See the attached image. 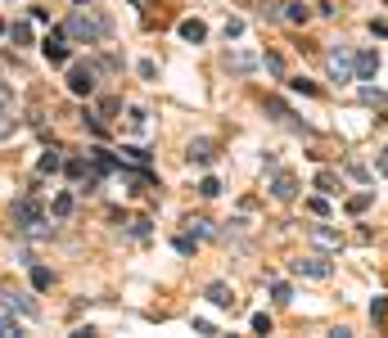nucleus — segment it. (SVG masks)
<instances>
[{
	"mask_svg": "<svg viewBox=\"0 0 388 338\" xmlns=\"http://www.w3.org/2000/svg\"><path fill=\"white\" fill-rule=\"evenodd\" d=\"M307 235H312V244L325 248V252H338V248H343V235H338L334 226H312Z\"/></svg>",
	"mask_w": 388,
	"mask_h": 338,
	"instance_id": "obj_9",
	"label": "nucleus"
},
{
	"mask_svg": "<svg viewBox=\"0 0 388 338\" xmlns=\"http://www.w3.org/2000/svg\"><path fill=\"white\" fill-rule=\"evenodd\" d=\"M41 54L50 59V64H68V32H50L41 41Z\"/></svg>",
	"mask_w": 388,
	"mask_h": 338,
	"instance_id": "obj_7",
	"label": "nucleus"
},
{
	"mask_svg": "<svg viewBox=\"0 0 388 338\" xmlns=\"http://www.w3.org/2000/svg\"><path fill=\"white\" fill-rule=\"evenodd\" d=\"M361 100H366V104H388V95L375 91V86H361Z\"/></svg>",
	"mask_w": 388,
	"mask_h": 338,
	"instance_id": "obj_30",
	"label": "nucleus"
},
{
	"mask_svg": "<svg viewBox=\"0 0 388 338\" xmlns=\"http://www.w3.org/2000/svg\"><path fill=\"white\" fill-rule=\"evenodd\" d=\"M271 199L275 203H294L298 199V176L294 172H275L271 176Z\"/></svg>",
	"mask_w": 388,
	"mask_h": 338,
	"instance_id": "obj_6",
	"label": "nucleus"
},
{
	"mask_svg": "<svg viewBox=\"0 0 388 338\" xmlns=\"http://www.w3.org/2000/svg\"><path fill=\"white\" fill-rule=\"evenodd\" d=\"M127 122H131V131H144V108H131Z\"/></svg>",
	"mask_w": 388,
	"mask_h": 338,
	"instance_id": "obj_32",
	"label": "nucleus"
},
{
	"mask_svg": "<svg viewBox=\"0 0 388 338\" xmlns=\"http://www.w3.org/2000/svg\"><path fill=\"white\" fill-rule=\"evenodd\" d=\"M294 271H298V275H307V280H330V275H334V267L321 257V252H307V257H298V262H294Z\"/></svg>",
	"mask_w": 388,
	"mask_h": 338,
	"instance_id": "obj_4",
	"label": "nucleus"
},
{
	"mask_svg": "<svg viewBox=\"0 0 388 338\" xmlns=\"http://www.w3.org/2000/svg\"><path fill=\"white\" fill-rule=\"evenodd\" d=\"M325 68H330V77H334V81H357V64H353V50H343V45L325 54Z\"/></svg>",
	"mask_w": 388,
	"mask_h": 338,
	"instance_id": "obj_3",
	"label": "nucleus"
},
{
	"mask_svg": "<svg viewBox=\"0 0 388 338\" xmlns=\"http://www.w3.org/2000/svg\"><path fill=\"white\" fill-rule=\"evenodd\" d=\"M68 91L72 95H91L95 91V68L91 64H72L68 68Z\"/></svg>",
	"mask_w": 388,
	"mask_h": 338,
	"instance_id": "obj_5",
	"label": "nucleus"
},
{
	"mask_svg": "<svg viewBox=\"0 0 388 338\" xmlns=\"http://www.w3.org/2000/svg\"><path fill=\"white\" fill-rule=\"evenodd\" d=\"M176 252H186V257H190V252H194V239H190V235H181V239H176Z\"/></svg>",
	"mask_w": 388,
	"mask_h": 338,
	"instance_id": "obj_33",
	"label": "nucleus"
},
{
	"mask_svg": "<svg viewBox=\"0 0 388 338\" xmlns=\"http://www.w3.org/2000/svg\"><path fill=\"white\" fill-rule=\"evenodd\" d=\"M370 199H375V190H361V194H353V199H348V212H353V216H361V212L370 208Z\"/></svg>",
	"mask_w": 388,
	"mask_h": 338,
	"instance_id": "obj_18",
	"label": "nucleus"
},
{
	"mask_svg": "<svg viewBox=\"0 0 388 338\" xmlns=\"http://www.w3.org/2000/svg\"><path fill=\"white\" fill-rule=\"evenodd\" d=\"M370 320H375V325L388 320V298H375V303H370Z\"/></svg>",
	"mask_w": 388,
	"mask_h": 338,
	"instance_id": "obj_23",
	"label": "nucleus"
},
{
	"mask_svg": "<svg viewBox=\"0 0 388 338\" xmlns=\"http://www.w3.org/2000/svg\"><path fill=\"white\" fill-rule=\"evenodd\" d=\"M258 14H262V23H280L285 18V0H262Z\"/></svg>",
	"mask_w": 388,
	"mask_h": 338,
	"instance_id": "obj_14",
	"label": "nucleus"
},
{
	"mask_svg": "<svg viewBox=\"0 0 388 338\" xmlns=\"http://www.w3.org/2000/svg\"><path fill=\"white\" fill-rule=\"evenodd\" d=\"M55 284V275L45 271V267H32V289H50Z\"/></svg>",
	"mask_w": 388,
	"mask_h": 338,
	"instance_id": "obj_21",
	"label": "nucleus"
},
{
	"mask_svg": "<svg viewBox=\"0 0 388 338\" xmlns=\"http://www.w3.org/2000/svg\"><path fill=\"white\" fill-rule=\"evenodd\" d=\"M271 293H275V303H294V289H289L285 280H275V284H271Z\"/></svg>",
	"mask_w": 388,
	"mask_h": 338,
	"instance_id": "obj_27",
	"label": "nucleus"
},
{
	"mask_svg": "<svg viewBox=\"0 0 388 338\" xmlns=\"http://www.w3.org/2000/svg\"><path fill=\"white\" fill-rule=\"evenodd\" d=\"M203 298H208L212 307H222V311H235V289H230L226 280H212L208 289H203Z\"/></svg>",
	"mask_w": 388,
	"mask_h": 338,
	"instance_id": "obj_8",
	"label": "nucleus"
},
{
	"mask_svg": "<svg viewBox=\"0 0 388 338\" xmlns=\"http://www.w3.org/2000/svg\"><path fill=\"white\" fill-rule=\"evenodd\" d=\"M222 64H226V72H253V68L262 64V59H253V54H239V50H230V54L222 59Z\"/></svg>",
	"mask_w": 388,
	"mask_h": 338,
	"instance_id": "obj_12",
	"label": "nucleus"
},
{
	"mask_svg": "<svg viewBox=\"0 0 388 338\" xmlns=\"http://www.w3.org/2000/svg\"><path fill=\"white\" fill-rule=\"evenodd\" d=\"M50 212H55V216H59V221H64V216H68V212H72V194H59V199H55V203H50Z\"/></svg>",
	"mask_w": 388,
	"mask_h": 338,
	"instance_id": "obj_24",
	"label": "nucleus"
},
{
	"mask_svg": "<svg viewBox=\"0 0 388 338\" xmlns=\"http://www.w3.org/2000/svg\"><path fill=\"white\" fill-rule=\"evenodd\" d=\"M186 158L194 163V167H212V158H217V144L212 140H190V149H186Z\"/></svg>",
	"mask_w": 388,
	"mask_h": 338,
	"instance_id": "obj_10",
	"label": "nucleus"
},
{
	"mask_svg": "<svg viewBox=\"0 0 388 338\" xmlns=\"http://www.w3.org/2000/svg\"><path fill=\"white\" fill-rule=\"evenodd\" d=\"M262 68H266V72H275V77H280V72H285V59H280V54H271V50H266V54H262Z\"/></svg>",
	"mask_w": 388,
	"mask_h": 338,
	"instance_id": "obj_25",
	"label": "nucleus"
},
{
	"mask_svg": "<svg viewBox=\"0 0 388 338\" xmlns=\"http://www.w3.org/2000/svg\"><path fill=\"white\" fill-rule=\"evenodd\" d=\"M9 41H14V45H32V28H28V23H14V28H9Z\"/></svg>",
	"mask_w": 388,
	"mask_h": 338,
	"instance_id": "obj_20",
	"label": "nucleus"
},
{
	"mask_svg": "<svg viewBox=\"0 0 388 338\" xmlns=\"http://www.w3.org/2000/svg\"><path fill=\"white\" fill-rule=\"evenodd\" d=\"M266 113H271L275 122H289V117H294V113H289V108H285V100H275V95H271V100H266Z\"/></svg>",
	"mask_w": 388,
	"mask_h": 338,
	"instance_id": "obj_19",
	"label": "nucleus"
},
{
	"mask_svg": "<svg viewBox=\"0 0 388 338\" xmlns=\"http://www.w3.org/2000/svg\"><path fill=\"white\" fill-rule=\"evenodd\" d=\"M375 167H380V176H388V149L380 153V163H375Z\"/></svg>",
	"mask_w": 388,
	"mask_h": 338,
	"instance_id": "obj_34",
	"label": "nucleus"
},
{
	"mask_svg": "<svg viewBox=\"0 0 388 338\" xmlns=\"http://www.w3.org/2000/svg\"><path fill=\"white\" fill-rule=\"evenodd\" d=\"M186 226H190V235H194V239H212V235H217V231H212V221H208V216H190V221H186Z\"/></svg>",
	"mask_w": 388,
	"mask_h": 338,
	"instance_id": "obj_15",
	"label": "nucleus"
},
{
	"mask_svg": "<svg viewBox=\"0 0 388 338\" xmlns=\"http://www.w3.org/2000/svg\"><path fill=\"white\" fill-rule=\"evenodd\" d=\"M353 64H357V81H370L375 72H380V54H375V50H361V54H353Z\"/></svg>",
	"mask_w": 388,
	"mask_h": 338,
	"instance_id": "obj_11",
	"label": "nucleus"
},
{
	"mask_svg": "<svg viewBox=\"0 0 388 338\" xmlns=\"http://www.w3.org/2000/svg\"><path fill=\"white\" fill-rule=\"evenodd\" d=\"M199 194H203V199H217V194H222V185H217V176H203Z\"/></svg>",
	"mask_w": 388,
	"mask_h": 338,
	"instance_id": "obj_29",
	"label": "nucleus"
},
{
	"mask_svg": "<svg viewBox=\"0 0 388 338\" xmlns=\"http://www.w3.org/2000/svg\"><path fill=\"white\" fill-rule=\"evenodd\" d=\"M285 18H289V23H298V28H302V23L312 18V9L302 5V0H294V5H285Z\"/></svg>",
	"mask_w": 388,
	"mask_h": 338,
	"instance_id": "obj_17",
	"label": "nucleus"
},
{
	"mask_svg": "<svg viewBox=\"0 0 388 338\" xmlns=\"http://www.w3.org/2000/svg\"><path fill=\"white\" fill-rule=\"evenodd\" d=\"M59 167H64V158H59V149H50V153H41V158H36V172H41V176L59 172Z\"/></svg>",
	"mask_w": 388,
	"mask_h": 338,
	"instance_id": "obj_16",
	"label": "nucleus"
},
{
	"mask_svg": "<svg viewBox=\"0 0 388 338\" xmlns=\"http://www.w3.org/2000/svg\"><path fill=\"white\" fill-rule=\"evenodd\" d=\"M0 338H23V325L9 320V316H0Z\"/></svg>",
	"mask_w": 388,
	"mask_h": 338,
	"instance_id": "obj_22",
	"label": "nucleus"
},
{
	"mask_svg": "<svg viewBox=\"0 0 388 338\" xmlns=\"http://www.w3.org/2000/svg\"><path fill=\"white\" fill-rule=\"evenodd\" d=\"M181 36H186V41H194V45H199V41H208V28H203L199 18H186V23H181Z\"/></svg>",
	"mask_w": 388,
	"mask_h": 338,
	"instance_id": "obj_13",
	"label": "nucleus"
},
{
	"mask_svg": "<svg viewBox=\"0 0 388 338\" xmlns=\"http://www.w3.org/2000/svg\"><path fill=\"white\" fill-rule=\"evenodd\" d=\"M253 334H271V316H266V311L253 316Z\"/></svg>",
	"mask_w": 388,
	"mask_h": 338,
	"instance_id": "obj_31",
	"label": "nucleus"
},
{
	"mask_svg": "<svg viewBox=\"0 0 388 338\" xmlns=\"http://www.w3.org/2000/svg\"><path fill=\"white\" fill-rule=\"evenodd\" d=\"M289 91H298V95H316V81H307V77H294V81H289Z\"/></svg>",
	"mask_w": 388,
	"mask_h": 338,
	"instance_id": "obj_28",
	"label": "nucleus"
},
{
	"mask_svg": "<svg viewBox=\"0 0 388 338\" xmlns=\"http://www.w3.org/2000/svg\"><path fill=\"white\" fill-rule=\"evenodd\" d=\"M0 36H9V28H5V18H0Z\"/></svg>",
	"mask_w": 388,
	"mask_h": 338,
	"instance_id": "obj_35",
	"label": "nucleus"
},
{
	"mask_svg": "<svg viewBox=\"0 0 388 338\" xmlns=\"http://www.w3.org/2000/svg\"><path fill=\"white\" fill-rule=\"evenodd\" d=\"M316 190H325V194H338V180H334V172H321V176H316Z\"/></svg>",
	"mask_w": 388,
	"mask_h": 338,
	"instance_id": "obj_26",
	"label": "nucleus"
},
{
	"mask_svg": "<svg viewBox=\"0 0 388 338\" xmlns=\"http://www.w3.org/2000/svg\"><path fill=\"white\" fill-rule=\"evenodd\" d=\"M9 221H14V231L36 235V231H41V208H36V199H18L14 212H9Z\"/></svg>",
	"mask_w": 388,
	"mask_h": 338,
	"instance_id": "obj_2",
	"label": "nucleus"
},
{
	"mask_svg": "<svg viewBox=\"0 0 388 338\" xmlns=\"http://www.w3.org/2000/svg\"><path fill=\"white\" fill-rule=\"evenodd\" d=\"M64 32H68V41H77V45H95V41L108 36V14L81 0V5L64 18Z\"/></svg>",
	"mask_w": 388,
	"mask_h": 338,
	"instance_id": "obj_1",
	"label": "nucleus"
}]
</instances>
